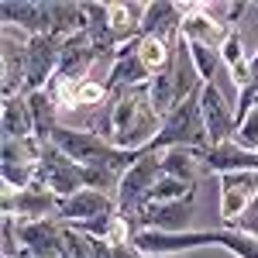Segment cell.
Listing matches in <instances>:
<instances>
[{
    "mask_svg": "<svg viewBox=\"0 0 258 258\" xmlns=\"http://www.w3.org/2000/svg\"><path fill=\"white\" fill-rule=\"evenodd\" d=\"M217 52H220L224 69L231 73V80H234V86H238V93H241V90L248 86V76H251V73H248V62H251V59L244 55V41H241V31H238V28L224 38V45H220Z\"/></svg>",
    "mask_w": 258,
    "mask_h": 258,
    "instance_id": "cell-23",
    "label": "cell"
},
{
    "mask_svg": "<svg viewBox=\"0 0 258 258\" xmlns=\"http://www.w3.org/2000/svg\"><path fill=\"white\" fill-rule=\"evenodd\" d=\"M255 197H258V172H227V176H220V220H224V227H231L255 203Z\"/></svg>",
    "mask_w": 258,
    "mask_h": 258,
    "instance_id": "cell-9",
    "label": "cell"
},
{
    "mask_svg": "<svg viewBox=\"0 0 258 258\" xmlns=\"http://www.w3.org/2000/svg\"><path fill=\"white\" fill-rule=\"evenodd\" d=\"M107 100H110V93H107V83L86 80V83H80V90H76V103H80V107H93V110H100Z\"/></svg>",
    "mask_w": 258,
    "mask_h": 258,
    "instance_id": "cell-27",
    "label": "cell"
},
{
    "mask_svg": "<svg viewBox=\"0 0 258 258\" xmlns=\"http://www.w3.org/2000/svg\"><path fill=\"white\" fill-rule=\"evenodd\" d=\"M107 214H117V200L100 193V189H80L76 197L59 200V220L69 227H80L86 220L107 217Z\"/></svg>",
    "mask_w": 258,
    "mask_h": 258,
    "instance_id": "cell-14",
    "label": "cell"
},
{
    "mask_svg": "<svg viewBox=\"0 0 258 258\" xmlns=\"http://www.w3.org/2000/svg\"><path fill=\"white\" fill-rule=\"evenodd\" d=\"M152 73L145 69V62L138 55V38L120 45L114 52V66H110V76H107V93H120V90H138L148 86Z\"/></svg>",
    "mask_w": 258,
    "mask_h": 258,
    "instance_id": "cell-16",
    "label": "cell"
},
{
    "mask_svg": "<svg viewBox=\"0 0 258 258\" xmlns=\"http://www.w3.org/2000/svg\"><path fill=\"white\" fill-rule=\"evenodd\" d=\"M169 148H189V152H207L210 148V135H207L203 110H200V90L193 97H186L162 120V131L159 138L152 141V152H169Z\"/></svg>",
    "mask_w": 258,
    "mask_h": 258,
    "instance_id": "cell-2",
    "label": "cell"
},
{
    "mask_svg": "<svg viewBox=\"0 0 258 258\" xmlns=\"http://www.w3.org/2000/svg\"><path fill=\"white\" fill-rule=\"evenodd\" d=\"M162 179V162H159V152H152V148H145L138 155V162L124 172L117 186V214L120 217H127L135 224V231H138V217L145 214V207H148V200H152V189L159 186Z\"/></svg>",
    "mask_w": 258,
    "mask_h": 258,
    "instance_id": "cell-3",
    "label": "cell"
},
{
    "mask_svg": "<svg viewBox=\"0 0 258 258\" xmlns=\"http://www.w3.org/2000/svg\"><path fill=\"white\" fill-rule=\"evenodd\" d=\"M172 62H176V59H172ZM145 90H148V100H152V107H155V114H159L162 120H165L179 103H182V100H179L176 69H172V66H169V69H162V73H155V76L148 80Z\"/></svg>",
    "mask_w": 258,
    "mask_h": 258,
    "instance_id": "cell-20",
    "label": "cell"
},
{
    "mask_svg": "<svg viewBox=\"0 0 258 258\" xmlns=\"http://www.w3.org/2000/svg\"><path fill=\"white\" fill-rule=\"evenodd\" d=\"M189 197H197V186L162 176V179H159V186L152 189V200H148V203H172V200H189Z\"/></svg>",
    "mask_w": 258,
    "mask_h": 258,
    "instance_id": "cell-26",
    "label": "cell"
},
{
    "mask_svg": "<svg viewBox=\"0 0 258 258\" xmlns=\"http://www.w3.org/2000/svg\"><path fill=\"white\" fill-rule=\"evenodd\" d=\"M35 186L48 189L52 197H76L80 189H90L86 186V169L80 162H73L69 155H62L55 145H45L38 159V172H35Z\"/></svg>",
    "mask_w": 258,
    "mask_h": 258,
    "instance_id": "cell-4",
    "label": "cell"
},
{
    "mask_svg": "<svg viewBox=\"0 0 258 258\" xmlns=\"http://www.w3.org/2000/svg\"><path fill=\"white\" fill-rule=\"evenodd\" d=\"M18 241H21V251H28L35 258H62V251H66V224L59 217L18 220Z\"/></svg>",
    "mask_w": 258,
    "mask_h": 258,
    "instance_id": "cell-6",
    "label": "cell"
},
{
    "mask_svg": "<svg viewBox=\"0 0 258 258\" xmlns=\"http://www.w3.org/2000/svg\"><path fill=\"white\" fill-rule=\"evenodd\" d=\"M234 141L248 152H258V107L248 114L244 120H238V131H234Z\"/></svg>",
    "mask_w": 258,
    "mask_h": 258,
    "instance_id": "cell-28",
    "label": "cell"
},
{
    "mask_svg": "<svg viewBox=\"0 0 258 258\" xmlns=\"http://www.w3.org/2000/svg\"><path fill=\"white\" fill-rule=\"evenodd\" d=\"M176 45L179 41H162V38H138V55L145 62V69L155 76L162 69H169L176 59Z\"/></svg>",
    "mask_w": 258,
    "mask_h": 258,
    "instance_id": "cell-24",
    "label": "cell"
},
{
    "mask_svg": "<svg viewBox=\"0 0 258 258\" xmlns=\"http://www.w3.org/2000/svg\"><path fill=\"white\" fill-rule=\"evenodd\" d=\"M182 18H186V4H172V0H148V4H145V18H141V38L179 41Z\"/></svg>",
    "mask_w": 258,
    "mask_h": 258,
    "instance_id": "cell-15",
    "label": "cell"
},
{
    "mask_svg": "<svg viewBox=\"0 0 258 258\" xmlns=\"http://www.w3.org/2000/svg\"><path fill=\"white\" fill-rule=\"evenodd\" d=\"M193 200H172V203H148L138 217V231H162V234H182L193 220Z\"/></svg>",
    "mask_w": 258,
    "mask_h": 258,
    "instance_id": "cell-13",
    "label": "cell"
},
{
    "mask_svg": "<svg viewBox=\"0 0 258 258\" xmlns=\"http://www.w3.org/2000/svg\"><path fill=\"white\" fill-rule=\"evenodd\" d=\"M248 86H255V107H258V80H255V83H248Z\"/></svg>",
    "mask_w": 258,
    "mask_h": 258,
    "instance_id": "cell-30",
    "label": "cell"
},
{
    "mask_svg": "<svg viewBox=\"0 0 258 258\" xmlns=\"http://www.w3.org/2000/svg\"><path fill=\"white\" fill-rule=\"evenodd\" d=\"M0 127H4V138H11V141H28V138H35V120H31V107H28V93L4 100Z\"/></svg>",
    "mask_w": 258,
    "mask_h": 258,
    "instance_id": "cell-18",
    "label": "cell"
},
{
    "mask_svg": "<svg viewBox=\"0 0 258 258\" xmlns=\"http://www.w3.org/2000/svg\"><path fill=\"white\" fill-rule=\"evenodd\" d=\"M62 45H66V38H59V35H38V38H28V45H24V76H28V93H35V90H48V83L55 80V73H59Z\"/></svg>",
    "mask_w": 258,
    "mask_h": 258,
    "instance_id": "cell-5",
    "label": "cell"
},
{
    "mask_svg": "<svg viewBox=\"0 0 258 258\" xmlns=\"http://www.w3.org/2000/svg\"><path fill=\"white\" fill-rule=\"evenodd\" d=\"M234 231H241V234H251V238H258V197H255V203L241 214L234 224H231Z\"/></svg>",
    "mask_w": 258,
    "mask_h": 258,
    "instance_id": "cell-29",
    "label": "cell"
},
{
    "mask_svg": "<svg viewBox=\"0 0 258 258\" xmlns=\"http://www.w3.org/2000/svg\"><path fill=\"white\" fill-rule=\"evenodd\" d=\"M90 131H97L100 138H107L120 152H145L159 138L162 117L148 100V90L138 86V90L110 93V100L97 110V120L90 124Z\"/></svg>",
    "mask_w": 258,
    "mask_h": 258,
    "instance_id": "cell-1",
    "label": "cell"
},
{
    "mask_svg": "<svg viewBox=\"0 0 258 258\" xmlns=\"http://www.w3.org/2000/svg\"><path fill=\"white\" fill-rule=\"evenodd\" d=\"M0 18H4V28H14L28 38H38V35L52 31V18H48L45 0H4Z\"/></svg>",
    "mask_w": 258,
    "mask_h": 258,
    "instance_id": "cell-10",
    "label": "cell"
},
{
    "mask_svg": "<svg viewBox=\"0 0 258 258\" xmlns=\"http://www.w3.org/2000/svg\"><path fill=\"white\" fill-rule=\"evenodd\" d=\"M100 59L97 45H93V38L86 35V31H80V35H73V38H66V45H62V59H59V73H55V80L59 83H86L90 76V69H93V62Z\"/></svg>",
    "mask_w": 258,
    "mask_h": 258,
    "instance_id": "cell-12",
    "label": "cell"
},
{
    "mask_svg": "<svg viewBox=\"0 0 258 258\" xmlns=\"http://www.w3.org/2000/svg\"><path fill=\"white\" fill-rule=\"evenodd\" d=\"M234 28H227L224 21L210 11V4H186V18H182V31L179 38H186L189 45H207V48H220L224 38Z\"/></svg>",
    "mask_w": 258,
    "mask_h": 258,
    "instance_id": "cell-8",
    "label": "cell"
},
{
    "mask_svg": "<svg viewBox=\"0 0 258 258\" xmlns=\"http://www.w3.org/2000/svg\"><path fill=\"white\" fill-rule=\"evenodd\" d=\"M200 110H203V124H207L210 145L234 141V131H238V114H234V103L220 93L217 83L200 86Z\"/></svg>",
    "mask_w": 258,
    "mask_h": 258,
    "instance_id": "cell-7",
    "label": "cell"
},
{
    "mask_svg": "<svg viewBox=\"0 0 258 258\" xmlns=\"http://www.w3.org/2000/svg\"><path fill=\"white\" fill-rule=\"evenodd\" d=\"M28 107H31V120H35V138L38 141H52L55 127L62 124V114L55 107V100L48 90H35L28 93Z\"/></svg>",
    "mask_w": 258,
    "mask_h": 258,
    "instance_id": "cell-19",
    "label": "cell"
},
{
    "mask_svg": "<svg viewBox=\"0 0 258 258\" xmlns=\"http://www.w3.org/2000/svg\"><path fill=\"white\" fill-rule=\"evenodd\" d=\"M48 18H52V31L48 35H59V38H73L86 31V14H83V4H69V0H52L48 4Z\"/></svg>",
    "mask_w": 258,
    "mask_h": 258,
    "instance_id": "cell-22",
    "label": "cell"
},
{
    "mask_svg": "<svg viewBox=\"0 0 258 258\" xmlns=\"http://www.w3.org/2000/svg\"><path fill=\"white\" fill-rule=\"evenodd\" d=\"M182 41H186V38H182ZM186 45H189V41H186ZM189 55H193V66H197L200 83H203V86H207V83H217V73L224 69L217 48H207V45H189Z\"/></svg>",
    "mask_w": 258,
    "mask_h": 258,
    "instance_id": "cell-25",
    "label": "cell"
},
{
    "mask_svg": "<svg viewBox=\"0 0 258 258\" xmlns=\"http://www.w3.org/2000/svg\"><path fill=\"white\" fill-rule=\"evenodd\" d=\"M200 165L214 176H227V172H258V152H248L241 148L238 141H224V145H210L203 155H200Z\"/></svg>",
    "mask_w": 258,
    "mask_h": 258,
    "instance_id": "cell-17",
    "label": "cell"
},
{
    "mask_svg": "<svg viewBox=\"0 0 258 258\" xmlns=\"http://www.w3.org/2000/svg\"><path fill=\"white\" fill-rule=\"evenodd\" d=\"M18 258H35V255H28V251H21V255Z\"/></svg>",
    "mask_w": 258,
    "mask_h": 258,
    "instance_id": "cell-31",
    "label": "cell"
},
{
    "mask_svg": "<svg viewBox=\"0 0 258 258\" xmlns=\"http://www.w3.org/2000/svg\"><path fill=\"white\" fill-rule=\"evenodd\" d=\"M200 155H203V152H189V148H169V152H159L162 176L179 179V182H189V186H197Z\"/></svg>",
    "mask_w": 258,
    "mask_h": 258,
    "instance_id": "cell-21",
    "label": "cell"
},
{
    "mask_svg": "<svg viewBox=\"0 0 258 258\" xmlns=\"http://www.w3.org/2000/svg\"><path fill=\"white\" fill-rule=\"evenodd\" d=\"M4 214L18 220H41V217H59V197H52L41 186H28V189H4Z\"/></svg>",
    "mask_w": 258,
    "mask_h": 258,
    "instance_id": "cell-11",
    "label": "cell"
}]
</instances>
